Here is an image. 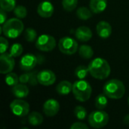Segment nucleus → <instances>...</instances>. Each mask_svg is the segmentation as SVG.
I'll return each mask as SVG.
<instances>
[{
  "instance_id": "obj_1",
  "label": "nucleus",
  "mask_w": 129,
  "mask_h": 129,
  "mask_svg": "<svg viewBox=\"0 0 129 129\" xmlns=\"http://www.w3.org/2000/svg\"><path fill=\"white\" fill-rule=\"evenodd\" d=\"M89 73L91 76L98 79H107L111 72L109 63L103 58L97 57L91 61L88 64Z\"/></svg>"
},
{
  "instance_id": "obj_2",
  "label": "nucleus",
  "mask_w": 129,
  "mask_h": 129,
  "mask_svg": "<svg viewBox=\"0 0 129 129\" xmlns=\"http://www.w3.org/2000/svg\"><path fill=\"white\" fill-rule=\"evenodd\" d=\"M24 25L19 18H11L2 25L1 31L4 36L9 39L17 38L23 33Z\"/></svg>"
},
{
  "instance_id": "obj_3",
  "label": "nucleus",
  "mask_w": 129,
  "mask_h": 129,
  "mask_svg": "<svg viewBox=\"0 0 129 129\" xmlns=\"http://www.w3.org/2000/svg\"><path fill=\"white\" fill-rule=\"evenodd\" d=\"M103 91L109 98L118 100L124 96L125 87L122 81L119 79H110L105 83Z\"/></svg>"
},
{
  "instance_id": "obj_4",
  "label": "nucleus",
  "mask_w": 129,
  "mask_h": 129,
  "mask_svg": "<svg viewBox=\"0 0 129 129\" xmlns=\"http://www.w3.org/2000/svg\"><path fill=\"white\" fill-rule=\"evenodd\" d=\"M92 88L89 82L84 79H79L73 83V94L75 98L80 102L87 101L91 96Z\"/></svg>"
},
{
  "instance_id": "obj_5",
  "label": "nucleus",
  "mask_w": 129,
  "mask_h": 129,
  "mask_svg": "<svg viewBox=\"0 0 129 129\" xmlns=\"http://www.w3.org/2000/svg\"><path fill=\"white\" fill-rule=\"evenodd\" d=\"M109 115L103 111V110H98L93 111L88 116V123L91 127L94 128H101L107 125L109 122Z\"/></svg>"
},
{
  "instance_id": "obj_6",
  "label": "nucleus",
  "mask_w": 129,
  "mask_h": 129,
  "mask_svg": "<svg viewBox=\"0 0 129 129\" xmlns=\"http://www.w3.org/2000/svg\"><path fill=\"white\" fill-rule=\"evenodd\" d=\"M58 48L60 52H62L63 54L72 55L78 51L79 45L77 42L74 39L65 36L60 39L58 42Z\"/></svg>"
},
{
  "instance_id": "obj_7",
  "label": "nucleus",
  "mask_w": 129,
  "mask_h": 129,
  "mask_svg": "<svg viewBox=\"0 0 129 129\" xmlns=\"http://www.w3.org/2000/svg\"><path fill=\"white\" fill-rule=\"evenodd\" d=\"M36 47L42 51H51L56 47V40L52 36L43 34L37 38Z\"/></svg>"
},
{
  "instance_id": "obj_8",
  "label": "nucleus",
  "mask_w": 129,
  "mask_h": 129,
  "mask_svg": "<svg viewBox=\"0 0 129 129\" xmlns=\"http://www.w3.org/2000/svg\"><path fill=\"white\" fill-rule=\"evenodd\" d=\"M10 109L14 115L19 117L26 116L29 113V104L21 98L14 100L10 104Z\"/></svg>"
},
{
  "instance_id": "obj_9",
  "label": "nucleus",
  "mask_w": 129,
  "mask_h": 129,
  "mask_svg": "<svg viewBox=\"0 0 129 129\" xmlns=\"http://www.w3.org/2000/svg\"><path fill=\"white\" fill-rule=\"evenodd\" d=\"M15 66L14 57L9 53L1 54L0 56V73L2 74H7L11 73Z\"/></svg>"
},
{
  "instance_id": "obj_10",
  "label": "nucleus",
  "mask_w": 129,
  "mask_h": 129,
  "mask_svg": "<svg viewBox=\"0 0 129 129\" xmlns=\"http://www.w3.org/2000/svg\"><path fill=\"white\" fill-rule=\"evenodd\" d=\"M38 82L44 86H49L53 85L56 81L55 73L50 70H43L37 74Z\"/></svg>"
},
{
  "instance_id": "obj_11",
  "label": "nucleus",
  "mask_w": 129,
  "mask_h": 129,
  "mask_svg": "<svg viewBox=\"0 0 129 129\" xmlns=\"http://www.w3.org/2000/svg\"><path fill=\"white\" fill-rule=\"evenodd\" d=\"M37 57L32 54H26L20 60V67L24 71L32 70L37 64Z\"/></svg>"
},
{
  "instance_id": "obj_12",
  "label": "nucleus",
  "mask_w": 129,
  "mask_h": 129,
  "mask_svg": "<svg viewBox=\"0 0 129 129\" xmlns=\"http://www.w3.org/2000/svg\"><path fill=\"white\" fill-rule=\"evenodd\" d=\"M60 110V104L58 101L54 99H48L47 100L43 105V112L44 113L48 116L52 117L58 113Z\"/></svg>"
},
{
  "instance_id": "obj_13",
  "label": "nucleus",
  "mask_w": 129,
  "mask_h": 129,
  "mask_svg": "<svg viewBox=\"0 0 129 129\" xmlns=\"http://www.w3.org/2000/svg\"><path fill=\"white\" fill-rule=\"evenodd\" d=\"M54 11V5L51 2L48 1H44L42 2L37 8V12L39 15L44 18H48L52 16Z\"/></svg>"
},
{
  "instance_id": "obj_14",
  "label": "nucleus",
  "mask_w": 129,
  "mask_h": 129,
  "mask_svg": "<svg viewBox=\"0 0 129 129\" xmlns=\"http://www.w3.org/2000/svg\"><path fill=\"white\" fill-rule=\"evenodd\" d=\"M96 31L98 35L101 38L107 39L110 36L112 33V26L108 22L102 20L97 24Z\"/></svg>"
},
{
  "instance_id": "obj_15",
  "label": "nucleus",
  "mask_w": 129,
  "mask_h": 129,
  "mask_svg": "<svg viewBox=\"0 0 129 129\" xmlns=\"http://www.w3.org/2000/svg\"><path fill=\"white\" fill-rule=\"evenodd\" d=\"M75 36L76 38L80 42H88L92 37V32L89 27L82 26L76 29Z\"/></svg>"
},
{
  "instance_id": "obj_16",
  "label": "nucleus",
  "mask_w": 129,
  "mask_h": 129,
  "mask_svg": "<svg viewBox=\"0 0 129 129\" xmlns=\"http://www.w3.org/2000/svg\"><path fill=\"white\" fill-rule=\"evenodd\" d=\"M12 94L17 98H24L28 96L29 90V88L23 83L17 84L12 87Z\"/></svg>"
},
{
  "instance_id": "obj_17",
  "label": "nucleus",
  "mask_w": 129,
  "mask_h": 129,
  "mask_svg": "<svg viewBox=\"0 0 129 129\" xmlns=\"http://www.w3.org/2000/svg\"><path fill=\"white\" fill-rule=\"evenodd\" d=\"M107 7V0H90L89 8L94 14H100Z\"/></svg>"
},
{
  "instance_id": "obj_18",
  "label": "nucleus",
  "mask_w": 129,
  "mask_h": 129,
  "mask_svg": "<svg viewBox=\"0 0 129 129\" xmlns=\"http://www.w3.org/2000/svg\"><path fill=\"white\" fill-rule=\"evenodd\" d=\"M73 84H72L70 82L63 80L57 85L56 91L60 95H67L73 91Z\"/></svg>"
},
{
  "instance_id": "obj_19",
  "label": "nucleus",
  "mask_w": 129,
  "mask_h": 129,
  "mask_svg": "<svg viewBox=\"0 0 129 129\" xmlns=\"http://www.w3.org/2000/svg\"><path fill=\"white\" fill-rule=\"evenodd\" d=\"M43 117L41 113L33 111L28 116V122L33 126L40 125L43 122Z\"/></svg>"
},
{
  "instance_id": "obj_20",
  "label": "nucleus",
  "mask_w": 129,
  "mask_h": 129,
  "mask_svg": "<svg viewBox=\"0 0 129 129\" xmlns=\"http://www.w3.org/2000/svg\"><path fill=\"white\" fill-rule=\"evenodd\" d=\"M79 54L83 59H90L94 55V51L91 46L82 45L79 48Z\"/></svg>"
},
{
  "instance_id": "obj_21",
  "label": "nucleus",
  "mask_w": 129,
  "mask_h": 129,
  "mask_svg": "<svg viewBox=\"0 0 129 129\" xmlns=\"http://www.w3.org/2000/svg\"><path fill=\"white\" fill-rule=\"evenodd\" d=\"M92 11L86 7H80L76 11V16L79 19L86 20L92 17Z\"/></svg>"
},
{
  "instance_id": "obj_22",
  "label": "nucleus",
  "mask_w": 129,
  "mask_h": 129,
  "mask_svg": "<svg viewBox=\"0 0 129 129\" xmlns=\"http://www.w3.org/2000/svg\"><path fill=\"white\" fill-rule=\"evenodd\" d=\"M108 97L104 94H100L95 98V107L98 110H104L108 105Z\"/></svg>"
},
{
  "instance_id": "obj_23",
  "label": "nucleus",
  "mask_w": 129,
  "mask_h": 129,
  "mask_svg": "<svg viewBox=\"0 0 129 129\" xmlns=\"http://www.w3.org/2000/svg\"><path fill=\"white\" fill-rule=\"evenodd\" d=\"M88 73H89L88 67L84 65H80L77 67L76 69L75 70V76L79 79H84L85 78L87 77Z\"/></svg>"
},
{
  "instance_id": "obj_24",
  "label": "nucleus",
  "mask_w": 129,
  "mask_h": 129,
  "mask_svg": "<svg viewBox=\"0 0 129 129\" xmlns=\"http://www.w3.org/2000/svg\"><path fill=\"white\" fill-rule=\"evenodd\" d=\"M0 7L6 12L11 11L16 7V0H0Z\"/></svg>"
},
{
  "instance_id": "obj_25",
  "label": "nucleus",
  "mask_w": 129,
  "mask_h": 129,
  "mask_svg": "<svg viewBox=\"0 0 129 129\" xmlns=\"http://www.w3.org/2000/svg\"><path fill=\"white\" fill-rule=\"evenodd\" d=\"M5 83L9 85V86H14L15 85H17L19 82V77L17 76V75L14 73H7L5 78Z\"/></svg>"
},
{
  "instance_id": "obj_26",
  "label": "nucleus",
  "mask_w": 129,
  "mask_h": 129,
  "mask_svg": "<svg viewBox=\"0 0 129 129\" xmlns=\"http://www.w3.org/2000/svg\"><path fill=\"white\" fill-rule=\"evenodd\" d=\"M78 0H62V5L65 11H73L76 8Z\"/></svg>"
},
{
  "instance_id": "obj_27",
  "label": "nucleus",
  "mask_w": 129,
  "mask_h": 129,
  "mask_svg": "<svg viewBox=\"0 0 129 129\" xmlns=\"http://www.w3.org/2000/svg\"><path fill=\"white\" fill-rule=\"evenodd\" d=\"M23 46L20 43H14L11 47L9 54L14 57H17L21 55V54L23 53Z\"/></svg>"
},
{
  "instance_id": "obj_28",
  "label": "nucleus",
  "mask_w": 129,
  "mask_h": 129,
  "mask_svg": "<svg viewBox=\"0 0 129 129\" xmlns=\"http://www.w3.org/2000/svg\"><path fill=\"white\" fill-rule=\"evenodd\" d=\"M24 37L27 42H33L37 38V32L33 28H27L24 32Z\"/></svg>"
},
{
  "instance_id": "obj_29",
  "label": "nucleus",
  "mask_w": 129,
  "mask_h": 129,
  "mask_svg": "<svg viewBox=\"0 0 129 129\" xmlns=\"http://www.w3.org/2000/svg\"><path fill=\"white\" fill-rule=\"evenodd\" d=\"M74 114L76 119L79 120H83L87 116V111L85 107L82 106H77L74 109Z\"/></svg>"
},
{
  "instance_id": "obj_30",
  "label": "nucleus",
  "mask_w": 129,
  "mask_h": 129,
  "mask_svg": "<svg viewBox=\"0 0 129 129\" xmlns=\"http://www.w3.org/2000/svg\"><path fill=\"white\" fill-rule=\"evenodd\" d=\"M14 13L17 18L23 19L26 17L27 10L23 5H18V6H16L15 8L14 9Z\"/></svg>"
},
{
  "instance_id": "obj_31",
  "label": "nucleus",
  "mask_w": 129,
  "mask_h": 129,
  "mask_svg": "<svg viewBox=\"0 0 129 129\" xmlns=\"http://www.w3.org/2000/svg\"><path fill=\"white\" fill-rule=\"evenodd\" d=\"M8 48V42L2 36L0 37V52L1 54L5 53Z\"/></svg>"
},
{
  "instance_id": "obj_32",
  "label": "nucleus",
  "mask_w": 129,
  "mask_h": 129,
  "mask_svg": "<svg viewBox=\"0 0 129 129\" xmlns=\"http://www.w3.org/2000/svg\"><path fill=\"white\" fill-rule=\"evenodd\" d=\"M29 79H30V73H23V74L20 75V77H19V82L20 83H23V84L29 83Z\"/></svg>"
},
{
  "instance_id": "obj_33",
  "label": "nucleus",
  "mask_w": 129,
  "mask_h": 129,
  "mask_svg": "<svg viewBox=\"0 0 129 129\" xmlns=\"http://www.w3.org/2000/svg\"><path fill=\"white\" fill-rule=\"evenodd\" d=\"M71 129H88V126L83 122H75L71 126Z\"/></svg>"
},
{
  "instance_id": "obj_34",
  "label": "nucleus",
  "mask_w": 129,
  "mask_h": 129,
  "mask_svg": "<svg viewBox=\"0 0 129 129\" xmlns=\"http://www.w3.org/2000/svg\"><path fill=\"white\" fill-rule=\"evenodd\" d=\"M0 17H1V20H0V23L1 25H3L5 21H6V19H7V15H6V11H4L3 9L1 8L0 10Z\"/></svg>"
},
{
  "instance_id": "obj_35",
  "label": "nucleus",
  "mask_w": 129,
  "mask_h": 129,
  "mask_svg": "<svg viewBox=\"0 0 129 129\" xmlns=\"http://www.w3.org/2000/svg\"><path fill=\"white\" fill-rule=\"evenodd\" d=\"M123 122L125 125H129V114H128L127 116H125L124 119H123Z\"/></svg>"
},
{
  "instance_id": "obj_36",
  "label": "nucleus",
  "mask_w": 129,
  "mask_h": 129,
  "mask_svg": "<svg viewBox=\"0 0 129 129\" xmlns=\"http://www.w3.org/2000/svg\"><path fill=\"white\" fill-rule=\"evenodd\" d=\"M128 106H129V98H128Z\"/></svg>"
}]
</instances>
